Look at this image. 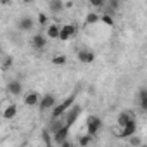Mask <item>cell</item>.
Segmentation results:
<instances>
[{
    "instance_id": "6da1fadb",
    "label": "cell",
    "mask_w": 147,
    "mask_h": 147,
    "mask_svg": "<svg viewBox=\"0 0 147 147\" xmlns=\"http://www.w3.org/2000/svg\"><path fill=\"white\" fill-rule=\"evenodd\" d=\"M76 102V92H73L69 97H66L62 102L55 104L52 109H50V119H55V118H62V114Z\"/></svg>"
},
{
    "instance_id": "7a4b0ae2",
    "label": "cell",
    "mask_w": 147,
    "mask_h": 147,
    "mask_svg": "<svg viewBox=\"0 0 147 147\" xmlns=\"http://www.w3.org/2000/svg\"><path fill=\"white\" fill-rule=\"evenodd\" d=\"M80 114H82V106L75 102V104H73V106H71V107H69V109H67V111L62 114L64 125H67V126L71 128L73 125H75V121L78 119V116H80Z\"/></svg>"
},
{
    "instance_id": "3957f363",
    "label": "cell",
    "mask_w": 147,
    "mask_h": 147,
    "mask_svg": "<svg viewBox=\"0 0 147 147\" xmlns=\"http://www.w3.org/2000/svg\"><path fill=\"white\" fill-rule=\"evenodd\" d=\"M100 128H102V119L97 114H90L87 118V133L90 137H94V135H97L100 131Z\"/></svg>"
},
{
    "instance_id": "277c9868",
    "label": "cell",
    "mask_w": 147,
    "mask_h": 147,
    "mask_svg": "<svg viewBox=\"0 0 147 147\" xmlns=\"http://www.w3.org/2000/svg\"><path fill=\"white\" fill-rule=\"evenodd\" d=\"M55 104H57V99H55L54 94H43V95L40 97V102H38L36 107L40 109V113H47V111H50Z\"/></svg>"
},
{
    "instance_id": "5b68a950",
    "label": "cell",
    "mask_w": 147,
    "mask_h": 147,
    "mask_svg": "<svg viewBox=\"0 0 147 147\" xmlns=\"http://www.w3.org/2000/svg\"><path fill=\"white\" fill-rule=\"evenodd\" d=\"M76 35V26H73V24H64L59 28V40L62 42H69L71 38H75Z\"/></svg>"
},
{
    "instance_id": "8992f818",
    "label": "cell",
    "mask_w": 147,
    "mask_h": 147,
    "mask_svg": "<svg viewBox=\"0 0 147 147\" xmlns=\"http://www.w3.org/2000/svg\"><path fill=\"white\" fill-rule=\"evenodd\" d=\"M133 133H137V119H135V118H131L125 126H121V133H116V137H119V138H128V137H131Z\"/></svg>"
},
{
    "instance_id": "52a82bcc",
    "label": "cell",
    "mask_w": 147,
    "mask_h": 147,
    "mask_svg": "<svg viewBox=\"0 0 147 147\" xmlns=\"http://www.w3.org/2000/svg\"><path fill=\"white\" fill-rule=\"evenodd\" d=\"M40 92H36V90H30V92H26L24 94V97H23V100H24V106L26 107H36L38 106V102H40Z\"/></svg>"
},
{
    "instance_id": "ba28073f",
    "label": "cell",
    "mask_w": 147,
    "mask_h": 147,
    "mask_svg": "<svg viewBox=\"0 0 147 147\" xmlns=\"http://www.w3.org/2000/svg\"><path fill=\"white\" fill-rule=\"evenodd\" d=\"M76 57H78V61H80L82 64H87V66L95 61L94 50H88V49H80V50L76 52Z\"/></svg>"
},
{
    "instance_id": "9c48e42d",
    "label": "cell",
    "mask_w": 147,
    "mask_h": 147,
    "mask_svg": "<svg viewBox=\"0 0 147 147\" xmlns=\"http://www.w3.org/2000/svg\"><path fill=\"white\" fill-rule=\"evenodd\" d=\"M69 130H71V128H69L67 125H62L59 130H55V131L52 133V137H54V138H52V140H54V144L61 145V144H62V142L69 137Z\"/></svg>"
},
{
    "instance_id": "30bf717a",
    "label": "cell",
    "mask_w": 147,
    "mask_h": 147,
    "mask_svg": "<svg viewBox=\"0 0 147 147\" xmlns=\"http://www.w3.org/2000/svg\"><path fill=\"white\" fill-rule=\"evenodd\" d=\"M2 116L4 119H14L18 116V107L14 102H4L2 106Z\"/></svg>"
},
{
    "instance_id": "8fae6325",
    "label": "cell",
    "mask_w": 147,
    "mask_h": 147,
    "mask_svg": "<svg viewBox=\"0 0 147 147\" xmlns=\"http://www.w3.org/2000/svg\"><path fill=\"white\" fill-rule=\"evenodd\" d=\"M35 26V19L31 16H23L18 19V30L19 31H31Z\"/></svg>"
},
{
    "instance_id": "7c38bea8",
    "label": "cell",
    "mask_w": 147,
    "mask_h": 147,
    "mask_svg": "<svg viewBox=\"0 0 147 147\" xmlns=\"http://www.w3.org/2000/svg\"><path fill=\"white\" fill-rule=\"evenodd\" d=\"M5 88H7V94L12 95V97H19L23 94V83L19 80H11Z\"/></svg>"
},
{
    "instance_id": "4fadbf2b",
    "label": "cell",
    "mask_w": 147,
    "mask_h": 147,
    "mask_svg": "<svg viewBox=\"0 0 147 147\" xmlns=\"http://www.w3.org/2000/svg\"><path fill=\"white\" fill-rule=\"evenodd\" d=\"M31 47L35 49V50H43L45 47H47V36L45 35H42V33H36L35 36H31Z\"/></svg>"
},
{
    "instance_id": "5bb4252c",
    "label": "cell",
    "mask_w": 147,
    "mask_h": 147,
    "mask_svg": "<svg viewBox=\"0 0 147 147\" xmlns=\"http://www.w3.org/2000/svg\"><path fill=\"white\" fill-rule=\"evenodd\" d=\"M59 24H55V23H50V24H47V38H50V40H59Z\"/></svg>"
},
{
    "instance_id": "9a60e30c",
    "label": "cell",
    "mask_w": 147,
    "mask_h": 147,
    "mask_svg": "<svg viewBox=\"0 0 147 147\" xmlns=\"http://www.w3.org/2000/svg\"><path fill=\"white\" fill-rule=\"evenodd\" d=\"M138 106H140V111L145 113L147 111V88L142 87L138 90Z\"/></svg>"
},
{
    "instance_id": "2e32d148",
    "label": "cell",
    "mask_w": 147,
    "mask_h": 147,
    "mask_svg": "<svg viewBox=\"0 0 147 147\" xmlns=\"http://www.w3.org/2000/svg\"><path fill=\"white\" fill-rule=\"evenodd\" d=\"M119 5H121V2H119V0H106V4H104V7H106V12H109V14H114V12H118V11H119Z\"/></svg>"
},
{
    "instance_id": "e0dca14e",
    "label": "cell",
    "mask_w": 147,
    "mask_h": 147,
    "mask_svg": "<svg viewBox=\"0 0 147 147\" xmlns=\"http://www.w3.org/2000/svg\"><path fill=\"white\" fill-rule=\"evenodd\" d=\"M49 9H50L52 14H59V12L64 9L62 0H49Z\"/></svg>"
},
{
    "instance_id": "ac0fdd59",
    "label": "cell",
    "mask_w": 147,
    "mask_h": 147,
    "mask_svg": "<svg viewBox=\"0 0 147 147\" xmlns=\"http://www.w3.org/2000/svg\"><path fill=\"white\" fill-rule=\"evenodd\" d=\"M131 118H133V114H131V113H128V111H125V113H119V114H118L116 123H118V126L121 128V126H125V125H126Z\"/></svg>"
},
{
    "instance_id": "d6986e66",
    "label": "cell",
    "mask_w": 147,
    "mask_h": 147,
    "mask_svg": "<svg viewBox=\"0 0 147 147\" xmlns=\"http://www.w3.org/2000/svg\"><path fill=\"white\" fill-rule=\"evenodd\" d=\"M100 21V16L95 14V12H88L85 16V26H90V24H97Z\"/></svg>"
},
{
    "instance_id": "ffe728a7",
    "label": "cell",
    "mask_w": 147,
    "mask_h": 147,
    "mask_svg": "<svg viewBox=\"0 0 147 147\" xmlns=\"http://www.w3.org/2000/svg\"><path fill=\"white\" fill-rule=\"evenodd\" d=\"M50 62H52L54 66H64V64L67 62V57L62 55V54H61V55H54V57L50 59Z\"/></svg>"
},
{
    "instance_id": "44dd1931",
    "label": "cell",
    "mask_w": 147,
    "mask_h": 147,
    "mask_svg": "<svg viewBox=\"0 0 147 147\" xmlns=\"http://www.w3.org/2000/svg\"><path fill=\"white\" fill-rule=\"evenodd\" d=\"M100 21H102L106 26H114V19H113V14H109V12H104V14L100 16Z\"/></svg>"
},
{
    "instance_id": "7402d4cb",
    "label": "cell",
    "mask_w": 147,
    "mask_h": 147,
    "mask_svg": "<svg viewBox=\"0 0 147 147\" xmlns=\"http://www.w3.org/2000/svg\"><path fill=\"white\" fill-rule=\"evenodd\" d=\"M88 144H92V137H90L88 133H85V135H82V137L78 138V145L85 147V145H88Z\"/></svg>"
},
{
    "instance_id": "603a6c76",
    "label": "cell",
    "mask_w": 147,
    "mask_h": 147,
    "mask_svg": "<svg viewBox=\"0 0 147 147\" xmlns=\"http://www.w3.org/2000/svg\"><path fill=\"white\" fill-rule=\"evenodd\" d=\"M36 23H38L40 26H47V24H49V18H47V14L40 12V14H38V19H36Z\"/></svg>"
},
{
    "instance_id": "cb8c5ba5",
    "label": "cell",
    "mask_w": 147,
    "mask_h": 147,
    "mask_svg": "<svg viewBox=\"0 0 147 147\" xmlns=\"http://www.w3.org/2000/svg\"><path fill=\"white\" fill-rule=\"evenodd\" d=\"M12 64H14V57L12 55H7L4 59V62H2V67L4 69H9V67H12Z\"/></svg>"
},
{
    "instance_id": "d4e9b609",
    "label": "cell",
    "mask_w": 147,
    "mask_h": 147,
    "mask_svg": "<svg viewBox=\"0 0 147 147\" xmlns=\"http://www.w3.org/2000/svg\"><path fill=\"white\" fill-rule=\"evenodd\" d=\"M128 142H130V145H135V147L142 144V140H140V138L137 137V133H133L131 137H128Z\"/></svg>"
},
{
    "instance_id": "484cf974",
    "label": "cell",
    "mask_w": 147,
    "mask_h": 147,
    "mask_svg": "<svg viewBox=\"0 0 147 147\" xmlns=\"http://www.w3.org/2000/svg\"><path fill=\"white\" fill-rule=\"evenodd\" d=\"M88 4H90L92 7H104L106 0H88Z\"/></svg>"
},
{
    "instance_id": "4316f807",
    "label": "cell",
    "mask_w": 147,
    "mask_h": 147,
    "mask_svg": "<svg viewBox=\"0 0 147 147\" xmlns=\"http://www.w3.org/2000/svg\"><path fill=\"white\" fill-rule=\"evenodd\" d=\"M21 2H23V4H31L33 0H21Z\"/></svg>"
}]
</instances>
